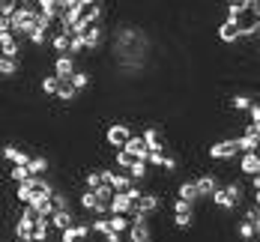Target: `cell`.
Wrapping results in <instances>:
<instances>
[{
  "instance_id": "1",
  "label": "cell",
  "mask_w": 260,
  "mask_h": 242,
  "mask_svg": "<svg viewBox=\"0 0 260 242\" xmlns=\"http://www.w3.org/2000/svg\"><path fill=\"white\" fill-rule=\"evenodd\" d=\"M132 137H135V134L129 132V126H126V123H114V126H108V132H105L108 147H117V150H123Z\"/></svg>"
},
{
  "instance_id": "2",
  "label": "cell",
  "mask_w": 260,
  "mask_h": 242,
  "mask_svg": "<svg viewBox=\"0 0 260 242\" xmlns=\"http://www.w3.org/2000/svg\"><path fill=\"white\" fill-rule=\"evenodd\" d=\"M236 153H239V141H236V137H221V141H215V144L209 147V156H212V159H221V161L234 159Z\"/></svg>"
},
{
  "instance_id": "3",
  "label": "cell",
  "mask_w": 260,
  "mask_h": 242,
  "mask_svg": "<svg viewBox=\"0 0 260 242\" xmlns=\"http://www.w3.org/2000/svg\"><path fill=\"white\" fill-rule=\"evenodd\" d=\"M158 206H161V200H158L156 191H144V197L135 200V215H132V218H138V215H147V218H150Z\"/></svg>"
},
{
  "instance_id": "4",
  "label": "cell",
  "mask_w": 260,
  "mask_h": 242,
  "mask_svg": "<svg viewBox=\"0 0 260 242\" xmlns=\"http://www.w3.org/2000/svg\"><path fill=\"white\" fill-rule=\"evenodd\" d=\"M218 39H221V42H228V45H234V42H239V39H245V30L239 27V21L224 18L221 27H218Z\"/></svg>"
},
{
  "instance_id": "5",
  "label": "cell",
  "mask_w": 260,
  "mask_h": 242,
  "mask_svg": "<svg viewBox=\"0 0 260 242\" xmlns=\"http://www.w3.org/2000/svg\"><path fill=\"white\" fill-rule=\"evenodd\" d=\"M102 177L117 194H123V191H129V188L135 186V180H132L129 174H120V170H102Z\"/></svg>"
},
{
  "instance_id": "6",
  "label": "cell",
  "mask_w": 260,
  "mask_h": 242,
  "mask_svg": "<svg viewBox=\"0 0 260 242\" xmlns=\"http://www.w3.org/2000/svg\"><path fill=\"white\" fill-rule=\"evenodd\" d=\"M75 72H78V69H75V57H72V54H60V57L54 60V75L60 81H72Z\"/></svg>"
},
{
  "instance_id": "7",
  "label": "cell",
  "mask_w": 260,
  "mask_h": 242,
  "mask_svg": "<svg viewBox=\"0 0 260 242\" xmlns=\"http://www.w3.org/2000/svg\"><path fill=\"white\" fill-rule=\"evenodd\" d=\"M129 236H132V242H153L150 224H147V215H138V218H132Z\"/></svg>"
},
{
  "instance_id": "8",
  "label": "cell",
  "mask_w": 260,
  "mask_h": 242,
  "mask_svg": "<svg viewBox=\"0 0 260 242\" xmlns=\"http://www.w3.org/2000/svg\"><path fill=\"white\" fill-rule=\"evenodd\" d=\"M3 159L9 161V164H18V167H30V161H33V156H27L24 150H18V147L6 144V147H3Z\"/></svg>"
},
{
  "instance_id": "9",
  "label": "cell",
  "mask_w": 260,
  "mask_h": 242,
  "mask_svg": "<svg viewBox=\"0 0 260 242\" xmlns=\"http://www.w3.org/2000/svg\"><path fill=\"white\" fill-rule=\"evenodd\" d=\"M111 215H135V197H132L129 191H123V194H117V197H114Z\"/></svg>"
},
{
  "instance_id": "10",
  "label": "cell",
  "mask_w": 260,
  "mask_h": 242,
  "mask_svg": "<svg viewBox=\"0 0 260 242\" xmlns=\"http://www.w3.org/2000/svg\"><path fill=\"white\" fill-rule=\"evenodd\" d=\"M236 141H239V153H260V134L251 126L245 129V134H239Z\"/></svg>"
},
{
  "instance_id": "11",
  "label": "cell",
  "mask_w": 260,
  "mask_h": 242,
  "mask_svg": "<svg viewBox=\"0 0 260 242\" xmlns=\"http://www.w3.org/2000/svg\"><path fill=\"white\" fill-rule=\"evenodd\" d=\"M75 224H78V218H75L72 210H57V213L51 215V227H57L60 233L69 230V227H75Z\"/></svg>"
},
{
  "instance_id": "12",
  "label": "cell",
  "mask_w": 260,
  "mask_h": 242,
  "mask_svg": "<svg viewBox=\"0 0 260 242\" xmlns=\"http://www.w3.org/2000/svg\"><path fill=\"white\" fill-rule=\"evenodd\" d=\"M239 170H242L245 177H257L260 174V153H242V159H239Z\"/></svg>"
},
{
  "instance_id": "13",
  "label": "cell",
  "mask_w": 260,
  "mask_h": 242,
  "mask_svg": "<svg viewBox=\"0 0 260 242\" xmlns=\"http://www.w3.org/2000/svg\"><path fill=\"white\" fill-rule=\"evenodd\" d=\"M0 45H3V57H15V60H18V54H21V42H18L15 33H3V36H0Z\"/></svg>"
},
{
  "instance_id": "14",
  "label": "cell",
  "mask_w": 260,
  "mask_h": 242,
  "mask_svg": "<svg viewBox=\"0 0 260 242\" xmlns=\"http://www.w3.org/2000/svg\"><path fill=\"white\" fill-rule=\"evenodd\" d=\"M194 183H198V191H201V197H212V194L221 188V186H218V180H215L212 174H204V177H198Z\"/></svg>"
},
{
  "instance_id": "15",
  "label": "cell",
  "mask_w": 260,
  "mask_h": 242,
  "mask_svg": "<svg viewBox=\"0 0 260 242\" xmlns=\"http://www.w3.org/2000/svg\"><path fill=\"white\" fill-rule=\"evenodd\" d=\"M126 150H132V153H135L138 159H144V161H147V156H150V147H147L144 134H135V137H132L129 144H126Z\"/></svg>"
},
{
  "instance_id": "16",
  "label": "cell",
  "mask_w": 260,
  "mask_h": 242,
  "mask_svg": "<svg viewBox=\"0 0 260 242\" xmlns=\"http://www.w3.org/2000/svg\"><path fill=\"white\" fill-rule=\"evenodd\" d=\"M84 39H87V48L90 51H96L99 45H102V39H105V30H102V24H93L87 33H84Z\"/></svg>"
},
{
  "instance_id": "17",
  "label": "cell",
  "mask_w": 260,
  "mask_h": 242,
  "mask_svg": "<svg viewBox=\"0 0 260 242\" xmlns=\"http://www.w3.org/2000/svg\"><path fill=\"white\" fill-rule=\"evenodd\" d=\"M144 141H147L150 153H165V141H161V132L158 129H147L144 132Z\"/></svg>"
},
{
  "instance_id": "18",
  "label": "cell",
  "mask_w": 260,
  "mask_h": 242,
  "mask_svg": "<svg viewBox=\"0 0 260 242\" xmlns=\"http://www.w3.org/2000/svg\"><path fill=\"white\" fill-rule=\"evenodd\" d=\"M212 203H215L218 210H236V200L231 197V191H228V188H218V191L212 194Z\"/></svg>"
},
{
  "instance_id": "19",
  "label": "cell",
  "mask_w": 260,
  "mask_h": 242,
  "mask_svg": "<svg viewBox=\"0 0 260 242\" xmlns=\"http://www.w3.org/2000/svg\"><path fill=\"white\" fill-rule=\"evenodd\" d=\"M138 161H144V159H138L132 150H126V147H123V150H117V167H123V170H132Z\"/></svg>"
},
{
  "instance_id": "20",
  "label": "cell",
  "mask_w": 260,
  "mask_h": 242,
  "mask_svg": "<svg viewBox=\"0 0 260 242\" xmlns=\"http://www.w3.org/2000/svg\"><path fill=\"white\" fill-rule=\"evenodd\" d=\"M60 84H63V81L57 78V75H45V78L39 81V90H42L45 96H54V99H57V93H60Z\"/></svg>"
},
{
  "instance_id": "21",
  "label": "cell",
  "mask_w": 260,
  "mask_h": 242,
  "mask_svg": "<svg viewBox=\"0 0 260 242\" xmlns=\"http://www.w3.org/2000/svg\"><path fill=\"white\" fill-rule=\"evenodd\" d=\"M18 72H21V66H18L15 57H3V60H0V75H3V78H15Z\"/></svg>"
},
{
  "instance_id": "22",
  "label": "cell",
  "mask_w": 260,
  "mask_h": 242,
  "mask_svg": "<svg viewBox=\"0 0 260 242\" xmlns=\"http://www.w3.org/2000/svg\"><path fill=\"white\" fill-rule=\"evenodd\" d=\"M33 197H36L33 186H30V183H18V188H15V200H18V203H24V206H30V203H33Z\"/></svg>"
},
{
  "instance_id": "23",
  "label": "cell",
  "mask_w": 260,
  "mask_h": 242,
  "mask_svg": "<svg viewBox=\"0 0 260 242\" xmlns=\"http://www.w3.org/2000/svg\"><path fill=\"white\" fill-rule=\"evenodd\" d=\"M69 45H72V36H69V33H57V36H51V48L57 51V57H60V54H69Z\"/></svg>"
},
{
  "instance_id": "24",
  "label": "cell",
  "mask_w": 260,
  "mask_h": 242,
  "mask_svg": "<svg viewBox=\"0 0 260 242\" xmlns=\"http://www.w3.org/2000/svg\"><path fill=\"white\" fill-rule=\"evenodd\" d=\"M57 99H60V102H75V99H78V87H75L72 81H63V84H60Z\"/></svg>"
},
{
  "instance_id": "25",
  "label": "cell",
  "mask_w": 260,
  "mask_h": 242,
  "mask_svg": "<svg viewBox=\"0 0 260 242\" xmlns=\"http://www.w3.org/2000/svg\"><path fill=\"white\" fill-rule=\"evenodd\" d=\"M180 197L182 200H188V203H194L198 197H201V191H198V183H180Z\"/></svg>"
},
{
  "instance_id": "26",
  "label": "cell",
  "mask_w": 260,
  "mask_h": 242,
  "mask_svg": "<svg viewBox=\"0 0 260 242\" xmlns=\"http://www.w3.org/2000/svg\"><path fill=\"white\" fill-rule=\"evenodd\" d=\"M33 48H42L45 42H51V36H48V30H42V27H36L33 33H30V39H27Z\"/></svg>"
},
{
  "instance_id": "27",
  "label": "cell",
  "mask_w": 260,
  "mask_h": 242,
  "mask_svg": "<svg viewBox=\"0 0 260 242\" xmlns=\"http://www.w3.org/2000/svg\"><path fill=\"white\" fill-rule=\"evenodd\" d=\"M129 227H132L129 215H111V230H114V233H123V230H129Z\"/></svg>"
},
{
  "instance_id": "28",
  "label": "cell",
  "mask_w": 260,
  "mask_h": 242,
  "mask_svg": "<svg viewBox=\"0 0 260 242\" xmlns=\"http://www.w3.org/2000/svg\"><path fill=\"white\" fill-rule=\"evenodd\" d=\"M45 170H48V159H45V156H33L30 174H33V177H45Z\"/></svg>"
},
{
  "instance_id": "29",
  "label": "cell",
  "mask_w": 260,
  "mask_h": 242,
  "mask_svg": "<svg viewBox=\"0 0 260 242\" xmlns=\"http://www.w3.org/2000/svg\"><path fill=\"white\" fill-rule=\"evenodd\" d=\"M30 177H33V174H30V167H18V164H12V167H9V180H12V183H27Z\"/></svg>"
},
{
  "instance_id": "30",
  "label": "cell",
  "mask_w": 260,
  "mask_h": 242,
  "mask_svg": "<svg viewBox=\"0 0 260 242\" xmlns=\"http://www.w3.org/2000/svg\"><path fill=\"white\" fill-rule=\"evenodd\" d=\"M81 206H84L87 213H93V215H96V191H93V188L81 191Z\"/></svg>"
},
{
  "instance_id": "31",
  "label": "cell",
  "mask_w": 260,
  "mask_h": 242,
  "mask_svg": "<svg viewBox=\"0 0 260 242\" xmlns=\"http://www.w3.org/2000/svg\"><path fill=\"white\" fill-rule=\"evenodd\" d=\"M93 233H96V236H108V233H114V230H111V218H96V221H93Z\"/></svg>"
},
{
  "instance_id": "32",
  "label": "cell",
  "mask_w": 260,
  "mask_h": 242,
  "mask_svg": "<svg viewBox=\"0 0 260 242\" xmlns=\"http://www.w3.org/2000/svg\"><path fill=\"white\" fill-rule=\"evenodd\" d=\"M147 174H150V161H138L135 167L129 170V177L138 183V180H147Z\"/></svg>"
},
{
  "instance_id": "33",
  "label": "cell",
  "mask_w": 260,
  "mask_h": 242,
  "mask_svg": "<svg viewBox=\"0 0 260 242\" xmlns=\"http://www.w3.org/2000/svg\"><path fill=\"white\" fill-rule=\"evenodd\" d=\"M254 236H257V227H254L251 221H242V224H239V239H242V242H251Z\"/></svg>"
},
{
  "instance_id": "34",
  "label": "cell",
  "mask_w": 260,
  "mask_h": 242,
  "mask_svg": "<svg viewBox=\"0 0 260 242\" xmlns=\"http://www.w3.org/2000/svg\"><path fill=\"white\" fill-rule=\"evenodd\" d=\"M231 105H234L236 111H251V105H254V102H251V96H245V93H236L234 99H231Z\"/></svg>"
},
{
  "instance_id": "35",
  "label": "cell",
  "mask_w": 260,
  "mask_h": 242,
  "mask_svg": "<svg viewBox=\"0 0 260 242\" xmlns=\"http://www.w3.org/2000/svg\"><path fill=\"white\" fill-rule=\"evenodd\" d=\"M84 51H90V48H87V39H84V36H72V45H69V54L75 57V54H84Z\"/></svg>"
},
{
  "instance_id": "36",
  "label": "cell",
  "mask_w": 260,
  "mask_h": 242,
  "mask_svg": "<svg viewBox=\"0 0 260 242\" xmlns=\"http://www.w3.org/2000/svg\"><path fill=\"white\" fill-rule=\"evenodd\" d=\"M194 203H188V200H182V197H177V203H174V215H194V210H191Z\"/></svg>"
},
{
  "instance_id": "37",
  "label": "cell",
  "mask_w": 260,
  "mask_h": 242,
  "mask_svg": "<svg viewBox=\"0 0 260 242\" xmlns=\"http://www.w3.org/2000/svg\"><path fill=\"white\" fill-rule=\"evenodd\" d=\"M224 188L231 191V197H234V200H236V206H239V203H242V197H245V188L239 186V183H228Z\"/></svg>"
},
{
  "instance_id": "38",
  "label": "cell",
  "mask_w": 260,
  "mask_h": 242,
  "mask_svg": "<svg viewBox=\"0 0 260 242\" xmlns=\"http://www.w3.org/2000/svg\"><path fill=\"white\" fill-rule=\"evenodd\" d=\"M54 206H57V210H72L69 194H66V191H54Z\"/></svg>"
},
{
  "instance_id": "39",
  "label": "cell",
  "mask_w": 260,
  "mask_h": 242,
  "mask_svg": "<svg viewBox=\"0 0 260 242\" xmlns=\"http://www.w3.org/2000/svg\"><path fill=\"white\" fill-rule=\"evenodd\" d=\"M72 84H75L78 90H84V87H90V72H84V69H78V72L72 75Z\"/></svg>"
},
{
  "instance_id": "40",
  "label": "cell",
  "mask_w": 260,
  "mask_h": 242,
  "mask_svg": "<svg viewBox=\"0 0 260 242\" xmlns=\"http://www.w3.org/2000/svg\"><path fill=\"white\" fill-rule=\"evenodd\" d=\"M191 221H194V215H174V224H177L180 230H185V227H191Z\"/></svg>"
},
{
  "instance_id": "41",
  "label": "cell",
  "mask_w": 260,
  "mask_h": 242,
  "mask_svg": "<svg viewBox=\"0 0 260 242\" xmlns=\"http://www.w3.org/2000/svg\"><path fill=\"white\" fill-rule=\"evenodd\" d=\"M60 242H81L78 230H75V227H69V230H63V233H60Z\"/></svg>"
},
{
  "instance_id": "42",
  "label": "cell",
  "mask_w": 260,
  "mask_h": 242,
  "mask_svg": "<svg viewBox=\"0 0 260 242\" xmlns=\"http://www.w3.org/2000/svg\"><path fill=\"white\" fill-rule=\"evenodd\" d=\"M165 159H168L165 153H150V156H147V161H150L153 167H158V170H161V164H165Z\"/></svg>"
},
{
  "instance_id": "43",
  "label": "cell",
  "mask_w": 260,
  "mask_h": 242,
  "mask_svg": "<svg viewBox=\"0 0 260 242\" xmlns=\"http://www.w3.org/2000/svg\"><path fill=\"white\" fill-rule=\"evenodd\" d=\"M75 230H78L81 242H87V236H90V224H87V221H78V224H75Z\"/></svg>"
},
{
  "instance_id": "44",
  "label": "cell",
  "mask_w": 260,
  "mask_h": 242,
  "mask_svg": "<svg viewBox=\"0 0 260 242\" xmlns=\"http://www.w3.org/2000/svg\"><path fill=\"white\" fill-rule=\"evenodd\" d=\"M161 170H165V174H174V170H177V159H174V156H168L165 164H161Z\"/></svg>"
},
{
  "instance_id": "45",
  "label": "cell",
  "mask_w": 260,
  "mask_h": 242,
  "mask_svg": "<svg viewBox=\"0 0 260 242\" xmlns=\"http://www.w3.org/2000/svg\"><path fill=\"white\" fill-rule=\"evenodd\" d=\"M102 242H123V233H108Z\"/></svg>"
},
{
  "instance_id": "46",
  "label": "cell",
  "mask_w": 260,
  "mask_h": 242,
  "mask_svg": "<svg viewBox=\"0 0 260 242\" xmlns=\"http://www.w3.org/2000/svg\"><path fill=\"white\" fill-rule=\"evenodd\" d=\"M251 186H254V191H260V174L257 177H251Z\"/></svg>"
},
{
  "instance_id": "47",
  "label": "cell",
  "mask_w": 260,
  "mask_h": 242,
  "mask_svg": "<svg viewBox=\"0 0 260 242\" xmlns=\"http://www.w3.org/2000/svg\"><path fill=\"white\" fill-rule=\"evenodd\" d=\"M254 206H260V191H254Z\"/></svg>"
},
{
  "instance_id": "48",
  "label": "cell",
  "mask_w": 260,
  "mask_h": 242,
  "mask_svg": "<svg viewBox=\"0 0 260 242\" xmlns=\"http://www.w3.org/2000/svg\"><path fill=\"white\" fill-rule=\"evenodd\" d=\"M15 242H30V239H21V236H15Z\"/></svg>"
},
{
  "instance_id": "49",
  "label": "cell",
  "mask_w": 260,
  "mask_h": 242,
  "mask_svg": "<svg viewBox=\"0 0 260 242\" xmlns=\"http://www.w3.org/2000/svg\"><path fill=\"white\" fill-rule=\"evenodd\" d=\"M228 3H242V0H228Z\"/></svg>"
}]
</instances>
